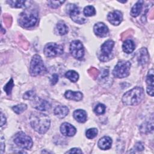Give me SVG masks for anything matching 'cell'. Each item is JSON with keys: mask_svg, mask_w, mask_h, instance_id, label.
<instances>
[{"mask_svg": "<svg viewBox=\"0 0 154 154\" xmlns=\"http://www.w3.org/2000/svg\"><path fill=\"white\" fill-rule=\"evenodd\" d=\"M70 52L75 59L81 60L84 56V48L81 41L76 40L70 44Z\"/></svg>", "mask_w": 154, "mask_h": 154, "instance_id": "9c48e42d", "label": "cell"}, {"mask_svg": "<svg viewBox=\"0 0 154 154\" xmlns=\"http://www.w3.org/2000/svg\"><path fill=\"white\" fill-rule=\"evenodd\" d=\"M137 58L140 65H144L147 63L149 59V55L146 48H142L137 52Z\"/></svg>", "mask_w": 154, "mask_h": 154, "instance_id": "2e32d148", "label": "cell"}, {"mask_svg": "<svg viewBox=\"0 0 154 154\" xmlns=\"http://www.w3.org/2000/svg\"><path fill=\"white\" fill-rule=\"evenodd\" d=\"M84 16L87 17H90L96 14V10L92 5H87L84 8L83 11Z\"/></svg>", "mask_w": 154, "mask_h": 154, "instance_id": "484cf974", "label": "cell"}, {"mask_svg": "<svg viewBox=\"0 0 154 154\" xmlns=\"http://www.w3.org/2000/svg\"><path fill=\"white\" fill-rule=\"evenodd\" d=\"M65 76L73 82H76L79 79V74L76 71L72 70L67 71L65 74Z\"/></svg>", "mask_w": 154, "mask_h": 154, "instance_id": "d4e9b609", "label": "cell"}, {"mask_svg": "<svg viewBox=\"0 0 154 154\" xmlns=\"http://www.w3.org/2000/svg\"><path fill=\"white\" fill-rule=\"evenodd\" d=\"M14 87V82L12 78L10 79V80L8 82V83L4 86V90L5 91V93L9 95L11 94V90L13 87Z\"/></svg>", "mask_w": 154, "mask_h": 154, "instance_id": "f546056e", "label": "cell"}, {"mask_svg": "<svg viewBox=\"0 0 154 154\" xmlns=\"http://www.w3.org/2000/svg\"><path fill=\"white\" fill-rule=\"evenodd\" d=\"M38 17V11L36 10L28 8L20 14L18 22L22 27L29 28L36 24Z\"/></svg>", "mask_w": 154, "mask_h": 154, "instance_id": "3957f363", "label": "cell"}, {"mask_svg": "<svg viewBox=\"0 0 154 154\" xmlns=\"http://www.w3.org/2000/svg\"><path fill=\"white\" fill-rule=\"evenodd\" d=\"M64 2H65L64 1H48V4L52 8H57Z\"/></svg>", "mask_w": 154, "mask_h": 154, "instance_id": "4dcf8cb0", "label": "cell"}, {"mask_svg": "<svg viewBox=\"0 0 154 154\" xmlns=\"http://www.w3.org/2000/svg\"><path fill=\"white\" fill-rule=\"evenodd\" d=\"M7 2L13 8H26L29 6L31 1H7Z\"/></svg>", "mask_w": 154, "mask_h": 154, "instance_id": "7402d4cb", "label": "cell"}, {"mask_svg": "<svg viewBox=\"0 0 154 154\" xmlns=\"http://www.w3.org/2000/svg\"><path fill=\"white\" fill-rule=\"evenodd\" d=\"M35 96H36V95H35V92L34 91L30 90V91H28L24 93L23 98L25 100H32Z\"/></svg>", "mask_w": 154, "mask_h": 154, "instance_id": "1f68e13d", "label": "cell"}, {"mask_svg": "<svg viewBox=\"0 0 154 154\" xmlns=\"http://www.w3.org/2000/svg\"><path fill=\"white\" fill-rule=\"evenodd\" d=\"M70 5L69 7V12L72 20L79 24L85 23L87 22V19L82 16L79 7L75 4Z\"/></svg>", "mask_w": 154, "mask_h": 154, "instance_id": "30bf717a", "label": "cell"}, {"mask_svg": "<svg viewBox=\"0 0 154 154\" xmlns=\"http://www.w3.org/2000/svg\"><path fill=\"white\" fill-rule=\"evenodd\" d=\"M108 20L112 25L117 26L122 22L123 14L120 11L114 10L112 12H109L107 16Z\"/></svg>", "mask_w": 154, "mask_h": 154, "instance_id": "7c38bea8", "label": "cell"}, {"mask_svg": "<svg viewBox=\"0 0 154 154\" xmlns=\"http://www.w3.org/2000/svg\"><path fill=\"white\" fill-rule=\"evenodd\" d=\"M56 29L57 31V33L60 35L66 34L69 31L68 27L66 24L62 21H60L57 23L56 26Z\"/></svg>", "mask_w": 154, "mask_h": 154, "instance_id": "cb8c5ba5", "label": "cell"}, {"mask_svg": "<svg viewBox=\"0 0 154 154\" xmlns=\"http://www.w3.org/2000/svg\"><path fill=\"white\" fill-rule=\"evenodd\" d=\"M64 97L69 100L79 101L82 100L83 97V94L80 91L67 90L64 93Z\"/></svg>", "mask_w": 154, "mask_h": 154, "instance_id": "ac0fdd59", "label": "cell"}, {"mask_svg": "<svg viewBox=\"0 0 154 154\" xmlns=\"http://www.w3.org/2000/svg\"><path fill=\"white\" fill-rule=\"evenodd\" d=\"M27 109V105L25 103H20L13 106L12 107V109L14 112L17 114H20L24 112Z\"/></svg>", "mask_w": 154, "mask_h": 154, "instance_id": "4316f807", "label": "cell"}, {"mask_svg": "<svg viewBox=\"0 0 154 154\" xmlns=\"http://www.w3.org/2000/svg\"><path fill=\"white\" fill-rule=\"evenodd\" d=\"M13 141L18 147L26 150L30 149L33 144L31 138L21 131L14 135Z\"/></svg>", "mask_w": 154, "mask_h": 154, "instance_id": "8992f818", "label": "cell"}, {"mask_svg": "<svg viewBox=\"0 0 154 154\" xmlns=\"http://www.w3.org/2000/svg\"><path fill=\"white\" fill-rule=\"evenodd\" d=\"M6 123V118L3 113L1 112V126H2Z\"/></svg>", "mask_w": 154, "mask_h": 154, "instance_id": "d590c367", "label": "cell"}, {"mask_svg": "<svg viewBox=\"0 0 154 154\" xmlns=\"http://www.w3.org/2000/svg\"><path fill=\"white\" fill-rule=\"evenodd\" d=\"M5 149V142L3 141V137H1V153H3Z\"/></svg>", "mask_w": 154, "mask_h": 154, "instance_id": "8d00e7d4", "label": "cell"}, {"mask_svg": "<svg viewBox=\"0 0 154 154\" xmlns=\"http://www.w3.org/2000/svg\"><path fill=\"white\" fill-rule=\"evenodd\" d=\"M153 69H151L149 70L147 76H146V84H147V88H146V91L147 93L150 95V96H153Z\"/></svg>", "mask_w": 154, "mask_h": 154, "instance_id": "9a60e30c", "label": "cell"}, {"mask_svg": "<svg viewBox=\"0 0 154 154\" xmlns=\"http://www.w3.org/2000/svg\"><path fill=\"white\" fill-rule=\"evenodd\" d=\"M93 31L95 34L99 37H103L108 35L109 29L108 26L103 22L96 23L93 27Z\"/></svg>", "mask_w": 154, "mask_h": 154, "instance_id": "4fadbf2b", "label": "cell"}, {"mask_svg": "<svg viewBox=\"0 0 154 154\" xmlns=\"http://www.w3.org/2000/svg\"><path fill=\"white\" fill-rule=\"evenodd\" d=\"M46 71V67L44 65L42 57L38 55H34L31 61L29 66V72L31 76H35Z\"/></svg>", "mask_w": 154, "mask_h": 154, "instance_id": "277c9868", "label": "cell"}, {"mask_svg": "<svg viewBox=\"0 0 154 154\" xmlns=\"http://www.w3.org/2000/svg\"><path fill=\"white\" fill-rule=\"evenodd\" d=\"M60 132L64 136L72 137L75 135L76 129L72 125L64 122L62 123L60 126Z\"/></svg>", "mask_w": 154, "mask_h": 154, "instance_id": "5bb4252c", "label": "cell"}, {"mask_svg": "<svg viewBox=\"0 0 154 154\" xmlns=\"http://www.w3.org/2000/svg\"><path fill=\"white\" fill-rule=\"evenodd\" d=\"M112 142V139L109 137L104 136L99 139L97 145L102 150H108L111 147Z\"/></svg>", "mask_w": 154, "mask_h": 154, "instance_id": "e0dca14e", "label": "cell"}, {"mask_svg": "<svg viewBox=\"0 0 154 154\" xmlns=\"http://www.w3.org/2000/svg\"><path fill=\"white\" fill-rule=\"evenodd\" d=\"M74 119L79 123H84L87 120V112L84 109H79L73 112Z\"/></svg>", "mask_w": 154, "mask_h": 154, "instance_id": "ffe728a7", "label": "cell"}, {"mask_svg": "<svg viewBox=\"0 0 154 154\" xmlns=\"http://www.w3.org/2000/svg\"><path fill=\"white\" fill-rule=\"evenodd\" d=\"M66 153H82V151L79 148H72L69 150L67 151Z\"/></svg>", "mask_w": 154, "mask_h": 154, "instance_id": "d6a6232c", "label": "cell"}, {"mask_svg": "<svg viewBox=\"0 0 154 154\" xmlns=\"http://www.w3.org/2000/svg\"><path fill=\"white\" fill-rule=\"evenodd\" d=\"M43 52L46 57H54L63 53V47L56 43H48L45 45Z\"/></svg>", "mask_w": 154, "mask_h": 154, "instance_id": "ba28073f", "label": "cell"}, {"mask_svg": "<svg viewBox=\"0 0 154 154\" xmlns=\"http://www.w3.org/2000/svg\"><path fill=\"white\" fill-rule=\"evenodd\" d=\"M131 66V63L128 61H119L112 70L113 75L117 78L127 77L130 73Z\"/></svg>", "mask_w": 154, "mask_h": 154, "instance_id": "5b68a950", "label": "cell"}, {"mask_svg": "<svg viewBox=\"0 0 154 154\" xmlns=\"http://www.w3.org/2000/svg\"><path fill=\"white\" fill-rule=\"evenodd\" d=\"M134 147H135V149H136L138 151H141V150H143L144 149V146H143V144L141 142L137 143L135 144Z\"/></svg>", "mask_w": 154, "mask_h": 154, "instance_id": "e575fe53", "label": "cell"}, {"mask_svg": "<svg viewBox=\"0 0 154 154\" xmlns=\"http://www.w3.org/2000/svg\"><path fill=\"white\" fill-rule=\"evenodd\" d=\"M143 3H144L143 1H138L135 4V5H134V6L132 7L131 10V15L132 17H136L138 16H139V14L141 12L143 6Z\"/></svg>", "mask_w": 154, "mask_h": 154, "instance_id": "44dd1931", "label": "cell"}, {"mask_svg": "<svg viewBox=\"0 0 154 154\" xmlns=\"http://www.w3.org/2000/svg\"><path fill=\"white\" fill-rule=\"evenodd\" d=\"M122 49L123 51L126 54L132 53L135 49L134 42L131 39L126 40L123 43Z\"/></svg>", "mask_w": 154, "mask_h": 154, "instance_id": "603a6c76", "label": "cell"}, {"mask_svg": "<svg viewBox=\"0 0 154 154\" xmlns=\"http://www.w3.org/2000/svg\"><path fill=\"white\" fill-rule=\"evenodd\" d=\"M29 120L31 127L39 134L46 133L50 127L51 120L49 116L45 114L34 112L31 113Z\"/></svg>", "mask_w": 154, "mask_h": 154, "instance_id": "6da1fadb", "label": "cell"}, {"mask_svg": "<svg viewBox=\"0 0 154 154\" xmlns=\"http://www.w3.org/2000/svg\"><path fill=\"white\" fill-rule=\"evenodd\" d=\"M144 96V90L141 87H135L126 92L122 97V102L125 105H137Z\"/></svg>", "mask_w": 154, "mask_h": 154, "instance_id": "7a4b0ae2", "label": "cell"}, {"mask_svg": "<svg viewBox=\"0 0 154 154\" xmlns=\"http://www.w3.org/2000/svg\"><path fill=\"white\" fill-rule=\"evenodd\" d=\"M69 112V108L64 105L57 106L54 109V114L60 119L64 118Z\"/></svg>", "mask_w": 154, "mask_h": 154, "instance_id": "d6986e66", "label": "cell"}, {"mask_svg": "<svg viewBox=\"0 0 154 154\" xmlns=\"http://www.w3.org/2000/svg\"><path fill=\"white\" fill-rule=\"evenodd\" d=\"M114 46V42L112 40L105 41L100 46V55L99 59L102 61H108L111 58V55Z\"/></svg>", "mask_w": 154, "mask_h": 154, "instance_id": "52a82bcc", "label": "cell"}, {"mask_svg": "<svg viewBox=\"0 0 154 154\" xmlns=\"http://www.w3.org/2000/svg\"><path fill=\"white\" fill-rule=\"evenodd\" d=\"M31 103L32 107L39 111H46L51 107V105L48 101L37 96L31 100Z\"/></svg>", "mask_w": 154, "mask_h": 154, "instance_id": "8fae6325", "label": "cell"}, {"mask_svg": "<svg viewBox=\"0 0 154 154\" xmlns=\"http://www.w3.org/2000/svg\"><path fill=\"white\" fill-rule=\"evenodd\" d=\"M105 109H106V106H105V105L102 103H99L94 108V111L96 114L100 115L105 113Z\"/></svg>", "mask_w": 154, "mask_h": 154, "instance_id": "f1b7e54d", "label": "cell"}, {"mask_svg": "<svg viewBox=\"0 0 154 154\" xmlns=\"http://www.w3.org/2000/svg\"><path fill=\"white\" fill-rule=\"evenodd\" d=\"M97 133H98L97 129L96 128H90L87 129L85 132V135L88 139H93L97 136Z\"/></svg>", "mask_w": 154, "mask_h": 154, "instance_id": "83f0119b", "label": "cell"}, {"mask_svg": "<svg viewBox=\"0 0 154 154\" xmlns=\"http://www.w3.org/2000/svg\"><path fill=\"white\" fill-rule=\"evenodd\" d=\"M58 81V76L57 74L56 73H54L52 75V76L51 79V85H55Z\"/></svg>", "mask_w": 154, "mask_h": 154, "instance_id": "836d02e7", "label": "cell"}]
</instances>
